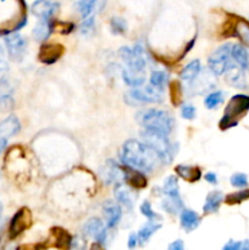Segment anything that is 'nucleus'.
<instances>
[{
	"label": "nucleus",
	"instance_id": "nucleus-1",
	"mask_svg": "<svg viewBox=\"0 0 249 250\" xmlns=\"http://www.w3.org/2000/svg\"><path fill=\"white\" fill-rule=\"evenodd\" d=\"M121 160L126 166L141 172H150L160 161L159 156L143 142L128 139L121 150Z\"/></svg>",
	"mask_w": 249,
	"mask_h": 250
},
{
	"label": "nucleus",
	"instance_id": "nucleus-2",
	"mask_svg": "<svg viewBox=\"0 0 249 250\" xmlns=\"http://www.w3.org/2000/svg\"><path fill=\"white\" fill-rule=\"evenodd\" d=\"M137 121L146 131L170 134L173 129L175 120L170 112L160 109H146L137 115Z\"/></svg>",
	"mask_w": 249,
	"mask_h": 250
},
{
	"label": "nucleus",
	"instance_id": "nucleus-3",
	"mask_svg": "<svg viewBox=\"0 0 249 250\" xmlns=\"http://www.w3.org/2000/svg\"><path fill=\"white\" fill-rule=\"evenodd\" d=\"M249 111V95L246 94H236L229 99L226 109L224 111V116L220 120L219 126L220 129L226 131V129L236 127L241 119L246 116Z\"/></svg>",
	"mask_w": 249,
	"mask_h": 250
},
{
	"label": "nucleus",
	"instance_id": "nucleus-4",
	"mask_svg": "<svg viewBox=\"0 0 249 250\" xmlns=\"http://www.w3.org/2000/svg\"><path fill=\"white\" fill-rule=\"evenodd\" d=\"M142 142L149 146L151 150L156 153L160 161L165 164H170L175 156V150L171 142L168 141L167 134L159 133L154 131H146L144 129L141 134Z\"/></svg>",
	"mask_w": 249,
	"mask_h": 250
},
{
	"label": "nucleus",
	"instance_id": "nucleus-5",
	"mask_svg": "<svg viewBox=\"0 0 249 250\" xmlns=\"http://www.w3.org/2000/svg\"><path fill=\"white\" fill-rule=\"evenodd\" d=\"M119 55L127 65V68H129L133 72L144 73L146 66V56L143 46L139 45V44L134 45L133 48L122 46L119 50Z\"/></svg>",
	"mask_w": 249,
	"mask_h": 250
},
{
	"label": "nucleus",
	"instance_id": "nucleus-6",
	"mask_svg": "<svg viewBox=\"0 0 249 250\" xmlns=\"http://www.w3.org/2000/svg\"><path fill=\"white\" fill-rule=\"evenodd\" d=\"M231 49V44H224V45L219 46L209 56V59H208V66H209V70L215 76L224 75L227 68H228V66L232 63Z\"/></svg>",
	"mask_w": 249,
	"mask_h": 250
},
{
	"label": "nucleus",
	"instance_id": "nucleus-7",
	"mask_svg": "<svg viewBox=\"0 0 249 250\" xmlns=\"http://www.w3.org/2000/svg\"><path fill=\"white\" fill-rule=\"evenodd\" d=\"M4 41L10 58L14 61H21L27 50V41L24 37L17 32H12L6 34Z\"/></svg>",
	"mask_w": 249,
	"mask_h": 250
},
{
	"label": "nucleus",
	"instance_id": "nucleus-8",
	"mask_svg": "<svg viewBox=\"0 0 249 250\" xmlns=\"http://www.w3.org/2000/svg\"><path fill=\"white\" fill-rule=\"evenodd\" d=\"M32 225V214L27 208H21L16 214L12 216L9 226V236L14 239L28 229Z\"/></svg>",
	"mask_w": 249,
	"mask_h": 250
},
{
	"label": "nucleus",
	"instance_id": "nucleus-9",
	"mask_svg": "<svg viewBox=\"0 0 249 250\" xmlns=\"http://www.w3.org/2000/svg\"><path fill=\"white\" fill-rule=\"evenodd\" d=\"M128 97L137 103H161L164 99V93L163 89L149 84L143 88H134L128 93Z\"/></svg>",
	"mask_w": 249,
	"mask_h": 250
},
{
	"label": "nucleus",
	"instance_id": "nucleus-10",
	"mask_svg": "<svg viewBox=\"0 0 249 250\" xmlns=\"http://www.w3.org/2000/svg\"><path fill=\"white\" fill-rule=\"evenodd\" d=\"M65 53V48L61 44H43L39 48L38 60L43 65H53L61 59Z\"/></svg>",
	"mask_w": 249,
	"mask_h": 250
},
{
	"label": "nucleus",
	"instance_id": "nucleus-11",
	"mask_svg": "<svg viewBox=\"0 0 249 250\" xmlns=\"http://www.w3.org/2000/svg\"><path fill=\"white\" fill-rule=\"evenodd\" d=\"M59 2L53 0H36L32 4V14L41 20H50L59 10Z\"/></svg>",
	"mask_w": 249,
	"mask_h": 250
},
{
	"label": "nucleus",
	"instance_id": "nucleus-12",
	"mask_svg": "<svg viewBox=\"0 0 249 250\" xmlns=\"http://www.w3.org/2000/svg\"><path fill=\"white\" fill-rule=\"evenodd\" d=\"M83 232L87 236L94 238L98 243H104L106 239V229L102 220L97 217H92L83 225Z\"/></svg>",
	"mask_w": 249,
	"mask_h": 250
},
{
	"label": "nucleus",
	"instance_id": "nucleus-13",
	"mask_svg": "<svg viewBox=\"0 0 249 250\" xmlns=\"http://www.w3.org/2000/svg\"><path fill=\"white\" fill-rule=\"evenodd\" d=\"M122 170H124V181L127 185L136 188V189H143V188L146 187L148 181H146L143 172L134 170V168L129 167V166H124V167H122Z\"/></svg>",
	"mask_w": 249,
	"mask_h": 250
},
{
	"label": "nucleus",
	"instance_id": "nucleus-14",
	"mask_svg": "<svg viewBox=\"0 0 249 250\" xmlns=\"http://www.w3.org/2000/svg\"><path fill=\"white\" fill-rule=\"evenodd\" d=\"M226 81L233 87L239 88V89H244L247 88V81L246 76H244V70L239 67L236 62H232L226 70Z\"/></svg>",
	"mask_w": 249,
	"mask_h": 250
},
{
	"label": "nucleus",
	"instance_id": "nucleus-15",
	"mask_svg": "<svg viewBox=\"0 0 249 250\" xmlns=\"http://www.w3.org/2000/svg\"><path fill=\"white\" fill-rule=\"evenodd\" d=\"M103 212H104L107 229H114L119 225L122 216V210L119 204L114 202H106L103 207Z\"/></svg>",
	"mask_w": 249,
	"mask_h": 250
},
{
	"label": "nucleus",
	"instance_id": "nucleus-16",
	"mask_svg": "<svg viewBox=\"0 0 249 250\" xmlns=\"http://www.w3.org/2000/svg\"><path fill=\"white\" fill-rule=\"evenodd\" d=\"M103 178L107 185L110 183H121L124 180V170L120 167L116 163L112 160H109L104 166V171H103Z\"/></svg>",
	"mask_w": 249,
	"mask_h": 250
},
{
	"label": "nucleus",
	"instance_id": "nucleus-17",
	"mask_svg": "<svg viewBox=\"0 0 249 250\" xmlns=\"http://www.w3.org/2000/svg\"><path fill=\"white\" fill-rule=\"evenodd\" d=\"M105 2L106 0H80L76 4V7L81 16L85 19L88 16H92L94 12L100 11L105 6Z\"/></svg>",
	"mask_w": 249,
	"mask_h": 250
},
{
	"label": "nucleus",
	"instance_id": "nucleus-18",
	"mask_svg": "<svg viewBox=\"0 0 249 250\" xmlns=\"http://www.w3.org/2000/svg\"><path fill=\"white\" fill-rule=\"evenodd\" d=\"M20 129H21V125L15 115H10L4 121L0 122V137H4L6 139L19 133Z\"/></svg>",
	"mask_w": 249,
	"mask_h": 250
},
{
	"label": "nucleus",
	"instance_id": "nucleus-19",
	"mask_svg": "<svg viewBox=\"0 0 249 250\" xmlns=\"http://www.w3.org/2000/svg\"><path fill=\"white\" fill-rule=\"evenodd\" d=\"M175 172L178 177L187 181L189 183L198 182L202 178V171L198 166L190 165H177L175 167Z\"/></svg>",
	"mask_w": 249,
	"mask_h": 250
},
{
	"label": "nucleus",
	"instance_id": "nucleus-20",
	"mask_svg": "<svg viewBox=\"0 0 249 250\" xmlns=\"http://www.w3.org/2000/svg\"><path fill=\"white\" fill-rule=\"evenodd\" d=\"M54 31V22L50 20H41L36 27L32 31V36H33L34 41L37 42H44L50 37V34Z\"/></svg>",
	"mask_w": 249,
	"mask_h": 250
},
{
	"label": "nucleus",
	"instance_id": "nucleus-21",
	"mask_svg": "<svg viewBox=\"0 0 249 250\" xmlns=\"http://www.w3.org/2000/svg\"><path fill=\"white\" fill-rule=\"evenodd\" d=\"M51 237L54 239V247L61 250L70 249L71 243H72V238L68 234L67 231H65L61 227H54L51 229Z\"/></svg>",
	"mask_w": 249,
	"mask_h": 250
},
{
	"label": "nucleus",
	"instance_id": "nucleus-22",
	"mask_svg": "<svg viewBox=\"0 0 249 250\" xmlns=\"http://www.w3.org/2000/svg\"><path fill=\"white\" fill-rule=\"evenodd\" d=\"M180 221L181 226H182L187 232H190L199 226L200 217L198 216L197 212L193 211V210L183 209L180 215Z\"/></svg>",
	"mask_w": 249,
	"mask_h": 250
},
{
	"label": "nucleus",
	"instance_id": "nucleus-23",
	"mask_svg": "<svg viewBox=\"0 0 249 250\" xmlns=\"http://www.w3.org/2000/svg\"><path fill=\"white\" fill-rule=\"evenodd\" d=\"M222 202H224V194L221 192H219V190L210 192L208 194L207 199H205L203 211H204V214H214V212H217Z\"/></svg>",
	"mask_w": 249,
	"mask_h": 250
},
{
	"label": "nucleus",
	"instance_id": "nucleus-24",
	"mask_svg": "<svg viewBox=\"0 0 249 250\" xmlns=\"http://www.w3.org/2000/svg\"><path fill=\"white\" fill-rule=\"evenodd\" d=\"M231 56L232 60H233L239 67H242L243 70L249 68V54L243 45H241V44H234V45H232Z\"/></svg>",
	"mask_w": 249,
	"mask_h": 250
},
{
	"label": "nucleus",
	"instance_id": "nucleus-25",
	"mask_svg": "<svg viewBox=\"0 0 249 250\" xmlns=\"http://www.w3.org/2000/svg\"><path fill=\"white\" fill-rule=\"evenodd\" d=\"M114 192L117 202L121 203L122 205H124L127 209H132V208H133V195H132L131 190H129L128 188L124 187L122 183H116Z\"/></svg>",
	"mask_w": 249,
	"mask_h": 250
},
{
	"label": "nucleus",
	"instance_id": "nucleus-26",
	"mask_svg": "<svg viewBox=\"0 0 249 250\" xmlns=\"http://www.w3.org/2000/svg\"><path fill=\"white\" fill-rule=\"evenodd\" d=\"M122 80L124 82L126 83L127 85L133 88H138L142 87L145 82V77H144V73H139V72H133L129 68H124L122 70Z\"/></svg>",
	"mask_w": 249,
	"mask_h": 250
},
{
	"label": "nucleus",
	"instance_id": "nucleus-27",
	"mask_svg": "<svg viewBox=\"0 0 249 250\" xmlns=\"http://www.w3.org/2000/svg\"><path fill=\"white\" fill-rule=\"evenodd\" d=\"M161 229V224H158L156 221H150L148 224L144 225L141 229L138 231L137 236H138V243L144 244L150 239V237L153 236L154 233L159 231Z\"/></svg>",
	"mask_w": 249,
	"mask_h": 250
},
{
	"label": "nucleus",
	"instance_id": "nucleus-28",
	"mask_svg": "<svg viewBox=\"0 0 249 250\" xmlns=\"http://www.w3.org/2000/svg\"><path fill=\"white\" fill-rule=\"evenodd\" d=\"M232 36L237 37L243 45L249 46V22L246 20H239L234 26Z\"/></svg>",
	"mask_w": 249,
	"mask_h": 250
},
{
	"label": "nucleus",
	"instance_id": "nucleus-29",
	"mask_svg": "<svg viewBox=\"0 0 249 250\" xmlns=\"http://www.w3.org/2000/svg\"><path fill=\"white\" fill-rule=\"evenodd\" d=\"M202 71V65H200L199 60H193L190 61L188 65H186V67L181 71L180 76L183 81H194L198 77V75Z\"/></svg>",
	"mask_w": 249,
	"mask_h": 250
},
{
	"label": "nucleus",
	"instance_id": "nucleus-30",
	"mask_svg": "<svg viewBox=\"0 0 249 250\" xmlns=\"http://www.w3.org/2000/svg\"><path fill=\"white\" fill-rule=\"evenodd\" d=\"M163 193L166 197L170 198H178L180 195V186H178V180L176 176L171 175L164 181Z\"/></svg>",
	"mask_w": 249,
	"mask_h": 250
},
{
	"label": "nucleus",
	"instance_id": "nucleus-31",
	"mask_svg": "<svg viewBox=\"0 0 249 250\" xmlns=\"http://www.w3.org/2000/svg\"><path fill=\"white\" fill-rule=\"evenodd\" d=\"M163 209L165 210L166 212L171 215H175L178 214L183 210V200L182 198L178 197V198H170V197H166L165 199L163 200V204H161Z\"/></svg>",
	"mask_w": 249,
	"mask_h": 250
},
{
	"label": "nucleus",
	"instance_id": "nucleus-32",
	"mask_svg": "<svg viewBox=\"0 0 249 250\" xmlns=\"http://www.w3.org/2000/svg\"><path fill=\"white\" fill-rule=\"evenodd\" d=\"M170 93H171V102H172L173 106H178L181 105L183 100V92L181 83L178 81H173L170 84Z\"/></svg>",
	"mask_w": 249,
	"mask_h": 250
},
{
	"label": "nucleus",
	"instance_id": "nucleus-33",
	"mask_svg": "<svg viewBox=\"0 0 249 250\" xmlns=\"http://www.w3.org/2000/svg\"><path fill=\"white\" fill-rule=\"evenodd\" d=\"M149 81H150L151 85L159 88V89H163L164 85L168 82V75L164 71H153Z\"/></svg>",
	"mask_w": 249,
	"mask_h": 250
},
{
	"label": "nucleus",
	"instance_id": "nucleus-34",
	"mask_svg": "<svg viewBox=\"0 0 249 250\" xmlns=\"http://www.w3.org/2000/svg\"><path fill=\"white\" fill-rule=\"evenodd\" d=\"M224 102V93L220 92V90H216V92H212L205 98L204 104L207 106V109H215V107L219 106L221 103Z\"/></svg>",
	"mask_w": 249,
	"mask_h": 250
},
{
	"label": "nucleus",
	"instance_id": "nucleus-35",
	"mask_svg": "<svg viewBox=\"0 0 249 250\" xmlns=\"http://www.w3.org/2000/svg\"><path fill=\"white\" fill-rule=\"evenodd\" d=\"M110 27H111V32L114 34H124L127 32V22L122 17H112L110 21Z\"/></svg>",
	"mask_w": 249,
	"mask_h": 250
},
{
	"label": "nucleus",
	"instance_id": "nucleus-36",
	"mask_svg": "<svg viewBox=\"0 0 249 250\" xmlns=\"http://www.w3.org/2000/svg\"><path fill=\"white\" fill-rule=\"evenodd\" d=\"M248 199H249V189H247V190H242V192H236V193H232V194H228L226 197V203L229 205L239 204V203Z\"/></svg>",
	"mask_w": 249,
	"mask_h": 250
},
{
	"label": "nucleus",
	"instance_id": "nucleus-37",
	"mask_svg": "<svg viewBox=\"0 0 249 250\" xmlns=\"http://www.w3.org/2000/svg\"><path fill=\"white\" fill-rule=\"evenodd\" d=\"M80 32L82 36L88 37L94 32V16H88L83 19L82 23L80 26Z\"/></svg>",
	"mask_w": 249,
	"mask_h": 250
},
{
	"label": "nucleus",
	"instance_id": "nucleus-38",
	"mask_svg": "<svg viewBox=\"0 0 249 250\" xmlns=\"http://www.w3.org/2000/svg\"><path fill=\"white\" fill-rule=\"evenodd\" d=\"M141 212L143 216H145L146 219L150 220V221H156V220H160V215L156 214L155 211H154L153 209H151V205L150 203L148 202V200H145V202L142 203L141 205Z\"/></svg>",
	"mask_w": 249,
	"mask_h": 250
},
{
	"label": "nucleus",
	"instance_id": "nucleus-39",
	"mask_svg": "<svg viewBox=\"0 0 249 250\" xmlns=\"http://www.w3.org/2000/svg\"><path fill=\"white\" fill-rule=\"evenodd\" d=\"M14 106V99H12L11 93L4 90V92H0V109L1 110H10Z\"/></svg>",
	"mask_w": 249,
	"mask_h": 250
},
{
	"label": "nucleus",
	"instance_id": "nucleus-40",
	"mask_svg": "<svg viewBox=\"0 0 249 250\" xmlns=\"http://www.w3.org/2000/svg\"><path fill=\"white\" fill-rule=\"evenodd\" d=\"M229 182L233 187L236 188H244L248 186V177H247L246 173H234L231 178H229Z\"/></svg>",
	"mask_w": 249,
	"mask_h": 250
},
{
	"label": "nucleus",
	"instance_id": "nucleus-41",
	"mask_svg": "<svg viewBox=\"0 0 249 250\" xmlns=\"http://www.w3.org/2000/svg\"><path fill=\"white\" fill-rule=\"evenodd\" d=\"M73 27H75V24L70 23V22H54V31L59 32L61 34H70L73 31Z\"/></svg>",
	"mask_w": 249,
	"mask_h": 250
},
{
	"label": "nucleus",
	"instance_id": "nucleus-42",
	"mask_svg": "<svg viewBox=\"0 0 249 250\" xmlns=\"http://www.w3.org/2000/svg\"><path fill=\"white\" fill-rule=\"evenodd\" d=\"M197 114V110L193 105L190 104H183L181 107V116L186 120H193Z\"/></svg>",
	"mask_w": 249,
	"mask_h": 250
},
{
	"label": "nucleus",
	"instance_id": "nucleus-43",
	"mask_svg": "<svg viewBox=\"0 0 249 250\" xmlns=\"http://www.w3.org/2000/svg\"><path fill=\"white\" fill-rule=\"evenodd\" d=\"M6 70H7V63H6V60H5V53L1 44H0V72H5Z\"/></svg>",
	"mask_w": 249,
	"mask_h": 250
},
{
	"label": "nucleus",
	"instance_id": "nucleus-44",
	"mask_svg": "<svg viewBox=\"0 0 249 250\" xmlns=\"http://www.w3.org/2000/svg\"><path fill=\"white\" fill-rule=\"evenodd\" d=\"M222 250H241V242L229 241L228 243L225 244L224 249Z\"/></svg>",
	"mask_w": 249,
	"mask_h": 250
},
{
	"label": "nucleus",
	"instance_id": "nucleus-45",
	"mask_svg": "<svg viewBox=\"0 0 249 250\" xmlns=\"http://www.w3.org/2000/svg\"><path fill=\"white\" fill-rule=\"evenodd\" d=\"M138 244V236L136 233H131L128 237V248L134 249Z\"/></svg>",
	"mask_w": 249,
	"mask_h": 250
},
{
	"label": "nucleus",
	"instance_id": "nucleus-46",
	"mask_svg": "<svg viewBox=\"0 0 249 250\" xmlns=\"http://www.w3.org/2000/svg\"><path fill=\"white\" fill-rule=\"evenodd\" d=\"M168 250H185V243L178 239V241H175L173 243L170 244Z\"/></svg>",
	"mask_w": 249,
	"mask_h": 250
},
{
	"label": "nucleus",
	"instance_id": "nucleus-47",
	"mask_svg": "<svg viewBox=\"0 0 249 250\" xmlns=\"http://www.w3.org/2000/svg\"><path fill=\"white\" fill-rule=\"evenodd\" d=\"M204 178L207 182L211 183V185H216L217 183V176H216V173H214V172H208L207 175L204 176Z\"/></svg>",
	"mask_w": 249,
	"mask_h": 250
},
{
	"label": "nucleus",
	"instance_id": "nucleus-48",
	"mask_svg": "<svg viewBox=\"0 0 249 250\" xmlns=\"http://www.w3.org/2000/svg\"><path fill=\"white\" fill-rule=\"evenodd\" d=\"M6 144H7V139L4 138V137H0V154L4 151V149L6 148Z\"/></svg>",
	"mask_w": 249,
	"mask_h": 250
},
{
	"label": "nucleus",
	"instance_id": "nucleus-49",
	"mask_svg": "<svg viewBox=\"0 0 249 250\" xmlns=\"http://www.w3.org/2000/svg\"><path fill=\"white\" fill-rule=\"evenodd\" d=\"M89 250H105V249L103 248L102 243H98V242H95V243H93L92 246H90Z\"/></svg>",
	"mask_w": 249,
	"mask_h": 250
},
{
	"label": "nucleus",
	"instance_id": "nucleus-50",
	"mask_svg": "<svg viewBox=\"0 0 249 250\" xmlns=\"http://www.w3.org/2000/svg\"><path fill=\"white\" fill-rule=\"evenodd\" d=\"M241 250H249V241L241 242Z\"/></svg>",
	"mask_w": 249,
	"mask_h": 250
},
{
	"label": "nucleus",
	"instance_id": "nucleus-51",
	"mask_svg": "<svg viewBox=\"0 0 249 250\" xmlns=\"http://www.w3.org/2000/svg\"><path fill=\"white\" fill-rule=\"evenodd\" d=\"M16 250H37L36 247L33 246H21L20 248H17Z\"/></svg>",
	"mask_w": 249,
	"mask_h": 250
},
{
	"label": "nucleus",
	"instance_id": "nucleus-52",
	"mask_svg": "<svg viewBox=\"0 0 249 250\" xmlns=\"http://www.w3.org/2000/svg\"><path fill=\"white\" fill-rule=\"evenodd\" d=\"M1 210H2L1 209V205H0V215H1Z\"/></svg>",
	"mask_w": 249,
	"mask_h": 250
}]
</instances>
